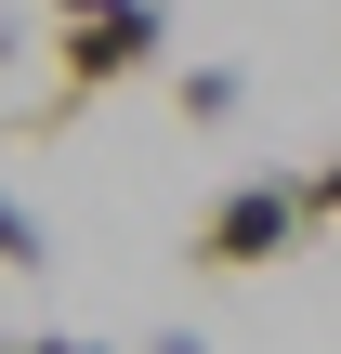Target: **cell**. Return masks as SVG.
Returning a JSON list of instances; mask_svg holds the SVG:
<instances>
[{
	"mask_svg": "<svg viewBox=\"0 0 341 354\" xmlns=\"http://www.w3.org/2000/svg\"><path fill=\"white\" fill-rule=\"evenodd\" d=\"M302 197H315V223H341V158H315V171H302Z\"/></svg>",
	"mask_w": 341,
	"mask_h": 354,
	"instance_id": "cell-5",
	"label": "cell"
},
{
	"mask_svg": "<svg viewBox=\"0 0 341 354\" xmlns=\"http://www.w3.org/2000/svg\"><path fill=\"white\" fill-rule=\"evenodd\" d=\"M0 354H105V342H79V328H39V342H0Z\"/></svg>",
	"mask_w": 341,
	"mask_h": 354,
	"instance_id": "cell-6",
	"label": "cell"
},
{
	"mask_svg": "<svg viewBox=\"0 0 341 354\" xmlns=\"http://www.w3.org/2000/svg\"><path fill=\"white\" fill-rule=\"evenodd\" d=\"M237 105H250V79H237V66H184V118H197V131H223Z\"/></svg>",
	"mask_w": 341,
	"mask_h": 354,
	"instance_id": "cell-3",
	"label": "cell"
},
{
	"mask_svg": "<svg viewBox=\"0 0 341 354\" xmlns=\"http://www.w3.org/2000/svg\"><path fill=\"white\" fill-rule=\"evenodd\" d=\"M39 263H53V236H39V210L0 184V276H39Z\"/></svg>",
	"mask_w": 341,
	"mask_h": 354,
	"instance_id": "cell-4",
	"label": "cell"
},
{
	"mask_svg": "<svg viewBox=\"0 0 341 354\" xmlns=\"http://www.w3.org/2000/svg\"><path fill=\"white\" fill-rule=\"evenodd\" d=\"M171 53V13L158 0H105V13H53V118H79L92 92H118V79H145ZM39 118V131H53Z\"/></svg>",
	"mask_w": 341,
	"mask_h": 354,
	"instance_id": "cell-2",
	"label": "cell"
},
{
	"mask_svg": "<svg viewBox=\"0 0 341 354\" xmlns=\"http://www.w3.org/2000/svg\"><path fill=\"white\" fill-rule=\"evenodd\" d=\"M13 53H26V39H13V13H0V66H13Z\"/></svg>",
	"mask_w": 341,
	"mask_h": 354,
	"instance_id": "cell-7",
	"label": "cell"
},
{
	"mask_svg": "<svg viewBox=\"0 0 341 354\" xmlns=\"http://www.w3.org/2000/svg\"><path fill=\"white\" fill-rule=\"evenodd\" d=\"M302 236H315V197H302V171H237V184L197 210L184 263H197V276H263V263H289Z\"/></svg>",
	"mask_w": 341,
	"mask_h": 354,
	"instance_id": "cell-1",
	"label": "cell"
},
{
	"mask_svg": "<svg viewBox=\"0 0 341 354\" xmlns=\"http://www.w3.org/2000/svg\"><path fill=\"white\" fill-rule=\"evenodd\" d=\"M53 13H105V0H53Z\"/></svg>",
	"mask_w": 341,
	"mask_h": 354,
	"instance_id": "cell-8",
	"label": "cell"
}]
</instances>
